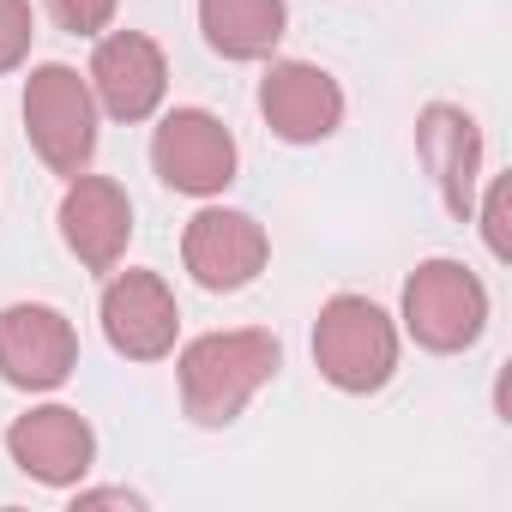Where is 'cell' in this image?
Wrapping results in <instances>:
<instances>
[{
    "mask_svg": "<svg viewBox=\"0 0 512 512\" xmlns=\"http://www.w3.org/2000/svg\"><path fill=\"white\" fill-rule=\"evenodd\" d=\"M91 97L109 121H151L169 97V61H163V43L145 37V31H109L97 37L91 49Z\"/></svg>",
    "mask_w": 512,
    "mask_h": 512,
    "instance_id": "cell-8",
    "label": "cell"
},
{
    "mask_svg": "<svg viewBox=\"0 0 512 512\" xmlns=\"http://www.w3.org/2000/svg\"><path fill=\"white\" fill-rule=\"evenodd\" d=\"M266 260H272L266 223L247 217V211H235V205H205V211H193L187 229H181V266H187L193 284L211 290V296L247 290L253 278L266 272Z\"/></svg>",
    "mask_w": 512,
    "mask_h": 512,
    "instance_id": "cell-5",
    "label": "cell"
},
{
    "mask_svg": "<svg viewBox=\"0 0 512 512\" xmlns=\"http://www.w3.org/2000/svg\"><path fill=\"white\" fill-rule=\"evenodd\" d=\"M314 368L350 398L380 392L398 374V320L368 296H332L314 320Z\"/></svg>",
    "mask_w": 512,
    "mask_h": 512,
    "instance_id": "cell-2",
    "label": "cell"
},
{
    "mask_svg": "<svg viewBox=\"0 0 512 512\" xmlns=\"http://www.w3.org/2000/svg\"><path fill=\"white\" fill-rule=\"evenodd\" d=\"M404 332L434 350V356H458L488 332V290L464 260H422L404 278Z\"/></svg>",
    "mask_w": 512,
    "mask_h": 512,
    "instance_id": "cell-4",
    "label": "cell"
},
{
    "mask_svg": "<svg viewBox=\"0 0 512 512\" xmlns=\"http://www.w3.org/2000/svg\"><path fill=\"white\" fill-rule=\"evenodd\" d=\"M61 241L85 272H115L133 241V199L115 175H73L61 193Z\"/></svg>",
    "mask_w": 512,
    "mask_h": 512,
    "instance_id": "cell-10",
    "label": "cell"
},
{
    "mask_svg": "<svg viewBox=\"0 0 512 512\" xmlns=\"http://www.w3.org/2000/svg\"><path fill=\"white\" fill-rule=\"evenodd\" d=\"M73 506H127V512H133V506H145V500H139L133 488H79Z\"/></svg>",
    "mask_w": 512,
    "mask_h": 512,
    "instance_id": "cell-18",
    "label": "cell"
},
{
    "mask_svg": "<svg viewBox=\"0 0 512 512\" xmlns=\"http://www.w3.org/2000/svg\"><path fill=\"white\" fill-rule=\"evenodd\" d=\"M79 368V332L49 302L0 308V380L19 392H55Z\"/></svg>",
    "mask_w": 512,
    "mask_h": 512,
    "instance_id": "cell-7",
    "label": "cell"
},
{
    "mask_svg": "<svg viewBox=\"0 0 512 512\" xmlns=\"http://www.w3.org/2000/svg\"><path fill=\"white\" fill-rule=\"evenodd\" d=\"M260 115L284 145H320L344 127V85L314 61H272L260 79Z\"/></svg>",
    "mask_w": 512,
    "mask_h": 512,
    "instance_id": "cell-12",
    "label": "cell"
},
{
    "mask_svg": "<svg viewBox=\"0 0 512 512\" xmlns=\"http://www.w3.org/2000/svg\"><path fill=\"white\" fill-rule=\"evenodd\" d=\"M506 199H512V187H506V181H488V199H482V235H488V253H494V260H506Z\"/></svg>",
    "mask_w": 512,
    "mask_h": 512,
    "instance_id": "cell-17",
    "label": "cell"
},
{
    "mask_svg": "<svg viewBox=\"0 0 512 512\" xmlns=\"http://www.w3.org/2000/svg\"><path fill=\"white\" fill-rule=\"evenodd\" d=\"M284 368V344L266 326H235V332H199L175 356L181 410L199 428H229L253 398H260Z\"/></svg>",
    "mask_w": 512,
    "mask_h": 512,
    "instance_id": "cell-1",
    "label": "cell"
},
{
    "mask_svg": "<svg viewBox=\"0 0 512 512\" xmlns=\"http://www.w3.org/2000/svg\"><path fill=\"white\" fill-rule=\"evenodd\" d=\"M31 37H37L31 0H0V73H19L31 61Z\"/></svg>",
    "mask_w": 512,
    "mask_h": 512,
    "instance_id": "cell-15",
    "label": "cell"
},
{
    "mask_svg": "<svg viewBox=\"0 0 512 512\" xmlns=\"http://www.w3.org/2000/svg\"><path fill=\"white\" fill-rule=\"evenodd\" d=\"M115 7H121V0H49L55 25L73 31V37H103L115 25Z\"/></svg>",
    "mask_w": 512,
    "mask_h": 512,
    "instance_id": "cell-16",
    "label": "cell"
},
{
    "mask_svg": "<svg viewBox=\"0 0 512 512\" xmlns=\"http://www.w3.org/2000/svg\"><path fill=\"white\" fill-rule=\"evenodd\" d=\"M416 151H422V169L440 187V205L458 223H470L476 217V187H482V127H476V115L458 109V103H428L416 115Z\"/></svg>",
    "mask_w": 512,
    "mask_h": 512,
    "instance_id": "cell-13",
    "label": "cell"
},
{
    "mask_svg": "<svg viewBox=\"0 0 512 512\" xmlns=\"http://www.w3.org/2000/svg\"><path fill=\"white\" fill-rule=\"evenodd\" d=\"M97 320H103L109 350L127 356V362H163V356H175L181 308H175V290L157 272H115L103 284Z\"/></svg>",
    "mask_w": 512,
    "mask_h": 512,
    "instance_id": "cell-9",
    "label": "cell"
},
{
    "mask_svg": "<svg viewBox=\"0 0 512 512\" xmlns=\"http://www.w3.org/2000/svg\"><path fill=\"white\" fill-rule=\"evenodd\" d=\"M97 97H91V79L67 61H43L31 67L25 79V133H31V151L43 157L49 175H85L91 157H97Z\"/></svg>",
    "mask_w": 512,
    "mask_h": 512,
    "instance_id": "cell-3",
    "label": "cell"
},
{
    "mask_svg": "<svg viewBox=\"0 0 512 512\" xmlns=\"http://www.w3.org/2000/svg\"><path fill=\"white\" fill-rule=\"evenodd\" d=\"M235 133L211 115V109H169L151 133V169L163 187L187 193V199H217L235 181Z\"/></svg>",
    "mask_w": 512,
    "mask_h": 512,
    "instance_id": "cell-6",
    "label": "cell"
},
{
    "mask_svg": "<svg viewBox=\"0 0 512 512\" xmlns=\"http://www.w3.org/2000/svg\"><path fill=\"white\" fill-rule=\"evenodd\" d=\"M7 452H13V464L31 482H43V488H79L91 476V464H97V434H91V422L79 410L37 404V410L13 416Z\"/></svg>",
    "mask_w": 512,
    "mask_h": 512,
    "instance_id": "cell-11",
    "label": "cell"
},
{
    "mask_svg": "<svg viewBox=\"0 0 512 512\" xmlns=\"http://www.w3.org/2000/svg\"><path fill=\"white\" fill-rule=\"evenodd\" d=\"M199 31L223 61H272L290 31L284 0H199Z\"/></svg>",
    "mask_w": 512,
    "mask_h": 512,
    "instance_id": "cell-14",
    "label": "cell"
}]
</instances>
